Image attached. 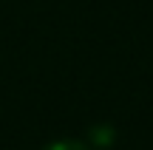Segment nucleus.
<instances>
[{
	"label": "nucleus",
	"mask_w": 153,
	"mask_h": 150,
	"mask_svg": "<svg viewBox=\"0 0 153 150\" xmlns=\"http://www.w3.org/2000/svg\"><path fill=\"white\" fill-rule=\"evenodd\" d=\"M43 150H97V147L88 145V139L85 142L82 139H54V142H48Z\"/></svg>",
	"instance_id": "obj_2"
},
{
	"label": "nucleus",
	"mask_w": 153,
	"mask_h": 150,
	"mask_svg": "<svg viewBox=\"0 0 153 150\" xmlns=\"http://www.w3.org/2000/svg\"><path fill=\"white\" fill-rule=\"evenodd\" d=\"M114 128L111 125H97V128H91V133H88V145L102 150V147H111L114 145Z\"/></svg>",
	"instance_id": "obj_1"
}]
</instances>
